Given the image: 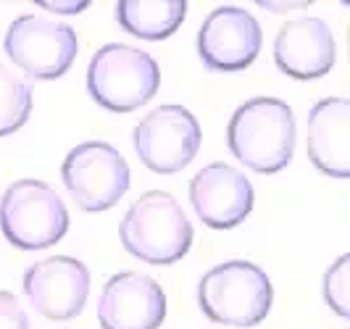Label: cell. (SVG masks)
<instances>
[{
    "instance_id": "cell-7",
    "label": "cell",
    "mask_w": 350,
    "mask_h": 329,
    "mask_svg": "<svg viewBox=\"0 0 350 329\" xmlns=\"http://www.w3.org/2000/svg\"><path fill=\"white\" fill-rule=\"evenodd\" d=\"M3 51L27 77L58 79L71 69L79 53V40L66 24L24 14L11 21L3 40Z\"/></svg>"
},
{
    "instance_id": "cell-14",
    "label": "cell",
    "mask_w": 350,
    "mask_h": 329,
    "mask_svg": "<svg viewBox=\"0 0 350 329\" xmlns=\"http://www.w3.org/2000/svg\"><path fill=\"white\" fill-rule=\"evenodd\" d=\"M306 150L316 169L334 179L350 176V101L324 98L308 111Z\"/></svg>"
},
{
    "instance_id": "cell-2",
    "label": "cell",
    "mask_w": 350,
    "mask_h": 329,
    "mask_svg": "<svg viewBox=\"0 0 350 329\" xmlns=\"http://www.w3.org/2000/svg\"><path fill=\"white\" fill-rule=\"evenodd\" d=\"M193 224L182 206L174 195L163 190L140 195L124 213L119 226L124 250L153 266H169L185 259L193 245Z\"/></svg>"
},
{
    "instance_id": "cell-12",
    "label": "cell",
    "mask_w": 350,
    "mask_h": 329,
    "mask_svg": "<svg viewBox=\"0 0 350 329\" xmlns=\"http://www.w3.org/2000/svg\"><path fill=\"white\" fill-rule=\"evenodd\" d=\"M190 203L211 229H232L253 211V185L229 163H208L190 182Z\"/></svg>"
},
{
    "instance_id": "cell-18",
    "label": "cell",
    "mask_w": 350,
    "mask_h": 329,
    "mask_svg": "<svg viewBox=\"0 0 350 329\" xmlns=\"http://www.w3.org/2000/svg\"><path fill=\"white\" fill-rule=\"evenodd\" d=\"M0 329H29V319L14 293L0 290Z\"/></svg>"
},
{
    "instance_id": "cell-16",
    "label": "cell",
    "mask_w": 350,
    "mask_h": 329,
    "mask_svg": "<svg viewBox=\"0 0 350 329\" xmlns=\"http://www.w3.org/2000/svg\"><path fill=\"white\" fill-rule=\"evenodd\" d=\"M32 111V90L0 64V137L18 132Z\"/></svg>"
},
{
    "instance_id": "cell-17",
    "label": "cell",
    "mask_w": 350,
    "mask_h": 329,
    "mask_svg": "<svg viewBox=\"0 0 350 329\" xmlns=\"http://www.w3.org/2000/svg\"><path fill=\"white\" fill-rule=\"evenodd\" d=\"M348 263L350 256H340L324 274V300L340 319H348Z\"/></svg>"
},
{
    "instance_id": "cell-15",
    "label": "cell",
    "mask_w": 350,
    "mask_h": 329,
    "mask_svg": "<svg viewBox=\"0 0 350 329\" xmlns=\"http://www.w3.org/2000/svg\"><path fill=\"white\" fill-rule=\"evenodd\" d=\"M187 16L185 0H119L116 21L124 32L140 40H166Z\"/></svg>"
},
{
    "instance_id": "cell-13",
    "label": "cell",
    "mask_w": 350,
    "mask_h": 329,
    "mask_svg": "<svg viewBox=\"0 0 350 329\" xmlns=\"http://www.w3.org/2000/svg\"><path fill=\"white\" fill-rule=\"evenodd\" d=\"M274 61L282 74L293 79H319L329 74L337 61L332 29L314 16L287 21L274 40Z\"/></svg>"
},
{
    "instance_id": "cell-1",
    "label": "cell",
    "mask_w": 350,
    "mask_h": 329,
    "mask_svg": "<svg viewBox=\"0 0 350 329\" xmlns=\"http://www.w3.org/2000/svg\"><path fill=\"white\" fill-rule=\"evenodd\" d=\"M232 156L256 174L282 172L295 153V114L280 98H253L240 105L227 127Z\"/></svg>"
},
{
    "instance_id": "cell-9",
    "label": "cell",
    "mask_w": 350,
    "mask_h": 329,
    "mask_svg": "<svg viewBox=\"0 0 350 329\" xmlns=\"http://www.w3.org/2000/svg\"><path fill=\"white\" fill-rule=\"evenodd\" d=\"M24 295L40 316L69 321L79 316L90 295V272L79 259L53 256L24 272Z\"/></svg>"
},
{
    "instance_id": "cell-19",
    "label": "cell",
    "mask_w": 350,
    "mask_h": 329,
    "mask_svg": "<svg viewBox=\"0 0 350 329\" xmlns=\"http://www.w3.org/2000/svg\"><path fill=\"white\" fill-rule=\"evenodd\" d=\"M37 5H42V8H51V11H58V14H77V11L88 8L90 3H85V0H79V3H48V0H40Z\"/></svg>"
},
{
    "instance_id": "cell-6",
    "label": "cell",
    "mask_w": 350,
    "mask_h": 329,
    "mask_svg": "<svg viewBox=\"0 0 350 329\" xmlns=\"http://www.w3.org/2000/svg\"><path fill=\"white\" fill-rule=\"evenodd\" d=\"M61 179L71 200L88 213L113 208L129 190L126 158L108 142H82L64 158Z\"/></svg>"
},
{
    "instance_id": "cell-8",
    "label": "cell",
    "mask_w": 350,
    "mask_h": 329,
    "mask_svg": "<svg viewBox=\"0 0 350 329\" xmlns=\"http://www.w3.org/2000/svg\"><path fill=\"white\" fill-rule=\"evenodd\" d=\"M132 145L150 172L176 174L198 156L200 124L185 105H158L135 127Z\"/></svg>"
},
{
    "instance_id": "cell-4",
    "label": "cell",
    "mask_w": 350,
    "mask_h": 329,
    "mask_svg": "<svg viewBox=\"0 0 350 329\" xmlns=\"http://www.w3.org/2000/svg\"><path fill=\"white\" fill-rule=\"evenodd\" d=\"M158 85L161 69L156 58L140 48L108 42L90 58L88 92L105 111L129 114L148 103L158 92Z\"/></svg>"
},
{
    "instance_id": "cell-11",
    "label": "cell",
    "mask_w": 350,
    "mask_h": 329,
    "mask_svg": "<svg viewBox=\"0 0 350 329\" xmlns=\"http://www.w3.org/2000/svg\"><path fill=\"white\" fill-rule=\"evenodd\" d=\"M166 319V295L153 277L119 272L105 282L98 300L103 329H158Z\"/></svg>"
},
{
    "instance_id": "cell-3",
    "label": "cell",
    "mask_w": 350,
    "mask_h": 329,
    "mask_svg": "<svg viewBox=\"0 0 350 329\" xmlns=\"http://www.w3.org/2000/svg\"><path fill=\"white\" fill-rule=\"evenodd\" d=\"M271 303V279L250 261H224L198 282V306L213 324L256 327L269 316Z\"/></svg>"
},
{
    "instance_id": "cell-5",
    "label": "cell",
    "mask_w": 350,
    "mask_h": 329,
    "mask_svg": "<svg viewBox=\"0 0 350 329\" xmlns=\"http://www.w3.org/2000/svg\"><path fill=\"white\" fill-rule=\"evenodd\" d=\"M0 229L21 250H42L66 235L69 211L48 182L18 179L0 198Z\"/></svg>"
},
{
    "instance_id": "cell-10",
    "label": "cell",
    "mask_w": 350,
    "mask_h": 329,
    "mask_svg": "<svg viewBox=\"0 0 350 329\" xmlns=\"http://www.w3.org/2000/svg\"><path fill=\"white\" fill-rule=\"evenodd\" d=\"M261 27L240 5L211 11L198 29V55L208 71H243L261 51Z\"/></svg>"
}]
</instances>
